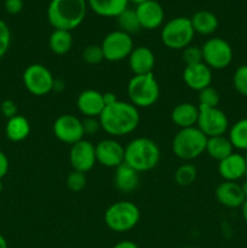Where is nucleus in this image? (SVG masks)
Segmentation results:
<instances>
[{
	"mask_svg": "<svg viewBox=\"0 0 247 248\" xmlns=\"http://www.w3.org/2000/svg\"><path fill=\"white\" fill-rule=\"evenodd\" d=\"M190 21L195 34L198 33L200 35H211L217 31L218 24H219L217 16L207 10L196 11L191 16Z\"/></svg>",
	"mask_w": 247,
	"mask_h": 248,
	"instance_id": "obj_24",
	"label": "nucleus"
},
{
	"mask_svg": "<svg viewBox=\"0 0 247 248\" xmlns=\"http://www.w3.org/2000/svg\"><path fill=\"white\" fill-rule=\"evenodd\" d=\"M196 127L207 138L224 136L229 131V119L227 114L217 108L199 107V119Z\"/></svg>",
	"mask_w": 247,
	"mask_h": 248,
	"instance_id": "obj_11",
	"label": "nucleus"
},
{
	"mask_svg": "<svg viewBox=\"0 0 247 248\" xmlns=\"http://www.w3.org/2000/svg\"><path fill=\"white\" fill-rule=\"evenodd\" d=\"M9 167H10V162H9V157L6 156L4 152L0 150V181L4 178L5 176L9 172Z\"/></svg>",
	"mask_w": 247,
	"mask_h": 248,
	"instance_id": "obj_40",
	"label": "nucleus"
},
{
	"mask_svg": "<svg viewBox=\"0 0 247 248\" xmlns=\"http://www.w3.org/2000/svg\"><path fill=\"white\" fill-rule=\"evenodd\" d=\"M22 81L29 93L36 97H43L52 92L55 78L46 65L33 63L24 69Z\"/></svg>",
	"mask_w": 247,
	"mask_h": 248,
	"instance_id": "obj_8",
	"label": "nucleus"
},
{
	"mask_svg": "<svg viewBox=\"0 0 247 248\" xmlns=\"http://www.w3.org/2000/svg\"><path fill=\"white\" fill-rule=\"evenodd\" d=\"M201 51L202 62L212 70L225 69L234 58L232 45L223 38H210L201 46Z\"/></svg>",
	"mask_w": 247,
	"mask_h": 248,
	"instance_id": "obj_9",
	"label": "nucleus"
},
{
	"mask_svg": "<svg viewBox=\"0 0 247 248\" xmlns=\"http://www.w3.org/2000/svg\"><path fill=\"white\" fill-rule=\"evenodd\" d=\"M69 162L74 171L82 173L91 171L97 164L93 143L87 140H81L73 144L69 152Z\"/></svg>",
	"mask_w": 247,
	"mask_h": 248,
	"instance_id": "obj_14",
	"label": "nucleus"
},
{
	"mask_svg": "<svg viewBox=\"0 0 247 248\" xmlns=\"http://www.w3.org/2000/svg\"><path fill=\"white\" fill-rule=\"evenodd\" d=\"M1 191H2V183L1 181H0V194H1Z\"/></svg>",
	"mask_w": 247,
	"mask_h": 248,
	"instance_id": "obj_48",
	"label": "nucleus"
},
{
	"mask_svg": "<svg viewBox=\"0 0 247 248\" xmlns=\"http://www.w3.org/2000/svg\"><path fill=\"white\" fill-rule=\"evenodd\" d=\"M11 45V31L2 19H0V58L4 57Z\"/></svg>",
	"mask_w": 247,
	"mask_h": 248,
	"instance_id": "obj_36",
	"label": "nucleus"
},
{
	"mask_svg": "<svg viewBox=\"0 0 247 248\" xmlns=\"http://www.w3.org/2000/svg\"><path fill=\"white\" fill-rule=\"evenodd\" d=\"M70 248H73V247H70Z\"/></svg>",
	"mask_w": 247,
	"mask_h": 248,
	"instance_id": "obj_50",
	"label": "nucleus"
},
{
	"mask_svg": "<svg viewBox=\"0 0 247 248\" xmlns=\"http://www.w3.org/2000/svg\"><path fill=\"white\" fill-rule=\"evenodd\" d=\"M0 248H9L6 239H5L1 234H0Z\"/></svg>",
	"mask_w": 247,
	"mask_h": 248,
	"instance_id": "obj_45",
	"label": "nucleus"
},
{
	"mask_svg": "<svg viewBox=\"0 0 247 248\" xmlns=\"http://www.w3.org/2000/svg\"><path fill=\"white\" fill-rule=\"evenodd\" d=\"M128 0H87V5L96 15L107 18H116L128 9Z\"/></svg>",
	"mask_w": 247,
	"mask_h": 248,
	"instance_id": "obj_23",
	"label": "nucleus"
},
{
	"mask_svg": "<svg viewBox=\"0 0 247 248\" xmlns=\"http://www.w3.org/2000/svg\"><path fill=\"white\" fill-rule=\"evenodd\" d=\"M101 128L110 137H124L137 130L140 123L138 108L130 102L118 101L104 107L99 115Z\"/></svg>",
	"mask_w": 247,
	"mask_h": 248,
	"instance_id": "obj_1",
	"label": "nucleus"
},
{
	"mask_svg": "<svg viewBox=\"0 0 247 248\" xmlns=\"http://www.w3.org/2000/svg\"><path fill=\"white\" fill-rule=\"evenodd\" d=\"M198 101L199 107H203V108H217L220 103V94L215 87L208 86L206 89L199 91Z\"/></svg>",
	"mask_w": 247,
	"mask_h": 248,
	"instance_id": "obj_31",
	"label": "nucleus"
},
{
	"mask_svg": "<svg viewBox=\"0 0 247 248\" xmlns=\"http://www.w3.org/2000/svg\"><path fill=\"white\" fill-rule=\"evenodd\" d=\"M139 21L140 28L145 31H154L164 23L165 11L162 5L156 0H145L135 9Z\"/></svg>",
	"mask_w": 247,
	"mask_h": 248,
	"instance_id": "obj_15",
	"label": "nucleus"
},
{
	"mask_svg": "<svg viewBox=\"0 0 247 248\" xmlns=\"http://www.w3.org/2000/svg\"><path fill=\"white\" fill-rule=\"evenodd\" d=\"M198 178V170L193 164H182L174 172V181L181 186H189Z\"/></svg>",
	"mask_w": 247,
	"mask_h": 248,
	"instance_id": "obj_30",
	"label": "nucleus"
},
{
	"mask_svg": "<svg viewBox=\"0 0 247 248\" xmlns=\"http://www.w3.org/2000/svg\"><path fill=\"white\" fill-rule=\"evenodd\" d=\"M218 173L223 181L239 182L247 176V162L245 155L232 153L218 162Z\"/></svg>",
	"mask_w": 247,
	"mask_h": 248,
	"instance_id": "obj_17",
	"label": "nucleus"
},
{
	"mask_svg": "<svg viewBox=\"0 0 247 248\" xmlns=\"http://www.w3.org/2000/svg\"><path fill=\"white\" fill-rule=\"evenodd\" d=\"M77 107L85 118H99L106 107L103 93L93 89L84 90L77 96Z\"/></svg>",
	"mask_w": 247,
	"mask_h": 248,
	"instance_id": "obj_18",
	"label": "nucleus"
},
{
	"mask_svg": "<svg viewBox=\"0 0 247 248\" xmlns=\"http://www.w3.org/2000/svg\"><path fill=\"white\" fill-rule=\"evenodd\" d=\"M183 81L193 91H201L212 84V69L203 62L193 65H185L183 69Z\"/></svg>",
	"mask_w": 247,
	"mask_h": 248,
	"instance_id": "obj_16",
	"label": "nucleus"
},
{
	"mask_svg": "<svg viewBox=\"0 0 247 248\" xmlns=\"http://www.w3.org/2000/svg\"><path fill=\"white\" fill-rule=\"evenodd\" d=\"M104 60L108 62H120L127 60L135 48L132 35L120 31H113L104 36L101 44Z\"/></svg>",
	"mask_w": 247,
	"mask_h": 248,
	"instance_id": "obj_10",
	"label": "nucleus"
},
{
	"mask_svg": "<svg viewBox=\"0 0 247 248\" xmlns=\"http://www.w3.org/2000/svg\"><path fill=\"white\" fill-rule=\"evenodd\" d=\"M128 1H132V2H135V4H140V2H143V1H145V0H128Z\"/></svg>",
	"mask_w": 247,
	"mask_h": 248,
	"instance_id": "obj_47",
	"label": "nucleus"
},
{
	"mask_svg": "<svg viewBox=\"0 0 247 248\" xmlns=\"http://www.w3.org/2000/svg\"><path fill=\"white\" fill-rule=\"evenodd\" d=\"M87 6V0H51L46 16L53 29L72 31L84 22Z\"/></svg>",
	"mask_w": 247,
	"mask_h": 248,
	"instance_id": "obj_2",
	"label": "nucleus"
},
{
	"mask_svg": "<svg viewBox=\"0 0 247 248\" xmlns=\"http://www.w3.org/2000/svg\"><path fill=\"white\" fill-rule=\"evenodd\" d=\"M161 152L156 142L148 137H137L125 147V164L138 173L152 171L159 165Z\"/></svg>",
	"mask_w": 247,
	"mask_h": 248,
	"instance_id": "obj_3",
	"label": "nucleus"
},
{
	"mask_svg": "<svg viewBox=\"0 0 247 248\" xmlns=\"http://www.w3.org/2000/svg\"><path fill=\"white\" fill-rule=\"evenodd\" d=\"M86 173L74 171V170L68 174L67 179H65V184H67L68 189L70 191H73V193H79V191H81L86 186Z\"/></svg>",
	"mask_w": 247,
	"mask_h": 248,
	"instance_id": "obj_34",
	"label": "nucleus"
},
{
	"mask_svg": "<svg viewBox=\"0 0 247 248\" xmlns=\"http://www.w3.org/2000/svg\"><path fill=\"white\" fill-rule=\"evenodd\" d=\"M127 96L130 103L136 108H149L160 97L159 82L154 74L133 75L127 84Z\"/></svg>",
	"mask_w": 247,
	"mask_h": 248,
	"instance_id": "obj_6",
	"label": "nucleus"
},
{
	"mask_svg": "<svg viewBox=\"0 0 247 248\" xmlns=\"http://www.w3.org/2000/svg\"><path fill=\"white\" fill-rule=\"evenodd\" d=\"M241 188H242V191H244V194H245V198L247 199V178H245V181L241 183Z\"/></svg>",
	"mask_w": 247,
	"mask_h": 248,
	"instance_id": "obj_46",
	"label": "nucleus"
},
{
	"mask_svg": "<svg viewBox=\"0 0 247 248\" xmlns=\"http://www.w3.org/2000/svg\"><path fill=\"white\" fill-rule=\"evenodd\" d=\"M182 58L185 65L198 64L202 62V51L200 46L189 45L184 50H182Z\"/></svg>",
	"mask_w": 247,
	"mask_h": 248,
	"instance_id": "obj_35",
	"label": "nucleus"
},
{
	"mask_svg": "<svg viewBox=\"0 0 247 248\" xmlns=\"http://www.w3.org/2000/svg\"><path fill=\"white\" fill-rule=\"evenodd\" d=\"M113 183L116 190H119L120 193H133L139 186V173L124 162L123 165L115 169Z\"/></svg>",
	"mask_w": 247,
	"mask_h": 248,
	"instance_id": "obj_21",
	"label": "nucleus"
},
{
	"mask_svg": "<svg viewBox=\"0 0 247 248\" xmlns=\"http://www.w3.org/2000/svg\"><path fill=\"white\" fill-rule=\"evenodd\" d=\"M228 138L234 149L247 152V118L236 121L228 131Z\"/></svg>",
	"mask_w": 247,
	"mask_h": 248,
	"instance_id": "obj_28",
	"label": "nucleus"
},
{
	"mask_svg": "<svg viewBox=\"0 0 247 248\" xmlns=\"http://www.w3.org/2000/svg\"><path fill=\"white\" fill-rule=\"evenodd\" d=\"M199 119V106L190 102H182L174 106L171 111V120L177 127L188 128L194 127L198 124Z\"/></svg>",
	"mask_w": 247,
	"mask_h": 248,
	"instance_id": "obj_22",
	"label": "nucleus"
},
{
	"mask_svg": "<svg viewBox=\"0 0 247 248\" xmlns=\"http://www.w3.org/2000/svg\"><path fill=\"white\" fill-rule=\"evenodd\" d=\"M205 153L211 159L219 162L234 153V147H232L228 137H225V136H217V137L207 138Z\"/></svg>",
	"mask_w": 247,
	"mask_h": 248,
	"instance_id": "obj_26",
	"label": "nucleus"
},
{
	"mask_svg": "<svg viewBox=\"0 0 247 248\" xmlns=\"http://www.w3.org/2000/svg\"><path fill=\"white\" fill-rule=\"evenodd\" d=\"M0 110H1L2 115L7 119H11L14 116L18 115V107L11 99H5L1 104H0Z\"/></svg>",
	"mask_w": 247,
	"mask_h": 248,
	"instance_id": "obj_38",
	"label": "nucleus"
},
{
	"mask_svg": "<svg viewBox=\"0 0 247 248\" xmlns=\"http://www.w3.org/2000/svg\"><path fill=\"white\" fill-rule=\"evenodd\" d=\"M207 137L196 126L181 128L172 140V152L183 161H191L206 152Z\"/></svg>",
	"mask_w": 247,
	"mask_h": 248,
	"instance_id": "obj_5",
	"label": "nucleus"
},
{
	"mask_svg": "<svg viewBox=\"0 0 247 248\" xmlns=\"http://www.w3.org/2000/svg\"><path fill=\"white\" fill-rule=\"evenodd\" d=\"M232 86L237 93L247 97V64L236 68L232 75Z\"/></svg>",
	"mask_w": 247,
	"mask_h": 248,
	"instance_id": "obj_32",
	"label": "nucleus"
},
{
	"mask_svg": "<svg viewBox=\"0 0 247 248\" xmlns=\"http://www.w3.org/2000/svg\"><path fill=\"white\" fill-rule=\"evenodd\" d=\"M48 46H50V50L55 55H67L73 47L72 31L53 29L50 38H48Z\"/></svg>",
	"mask_w": 247,
	"mask_h": 248,
	"instance_id": "obj_27",
	"label": "nucleus"
},
{
	"mask_svg": "<svg viewBox=\"0 0 247 248\" xmlns=\"http://www.w3.org/2000/svg\"><path fill=\"white\" fill-rule=\"evenodd\" d=\"M103 219L109 230L123 234L137 227L140 219V211L138 206L131 201L120 200L107 208Z\"/></svg>",
	"mask_w": 247,
	"mask_h": 248,
	"instance_id": "obj_4",
	"label": "nucleus"
},
{
	"mask_svg": "<svg viewBox=\"0 0 247 248\" xmlns=\"http://www.w3.org/2000/svg\"><path fill=\"white\" fill-rule=\"evenodd\" d=\"M29 133H31V124L23 115H16L11 119H7L5 126V135L7 140L16 143L22 142L28 137Z\"/></svg>",
	"mask_w": 247,
	"mask_h": 248,
	"instance_id": "obj_25",
	"label": "nucleus"
},
{
	"mask_svg": "<svg viewBox=\"0 0 247 248\" xmlns=\"http://www.w3.org/2000/svg\"><path fill=\"white\" fill-rule=\"evenodd\" d=\"M127 62L133 75L152 74L155 67V55L148 46H137L130 53Z\"/></svg>",
	"mask_w": 247,
	"mask_h": 248,
	"instance_id": "obj_20",
	"label": "nucleus"
},
{
	"mask_svg": "<svg viewBox=\"0 0 247 248\" xmlns=\"http://www.w3.org/2000/svg\"><path fill=\"white\" fill-rule=\"evenodd\" d=\"M5 10L10 15H17L23 10V0H5L4 2Z\"/></svg>",
	"mask_w": 247,
	"mask_h": 248,
	"instance_id": "obj_39",
	"label": "nucleus"
},
{
	"mask_svg": "<svg viewBox=\"0 0 247 248\" xmlns=\"http://www.w3.org/2000/svg\"><path fill=\"white\" fill-rule=\"evenodd\" d=\"M82 61L89 65H97L104 61L103 51L101 45H89L82 50Z\"/></svg>",
	"mask_w": 247,
	"mask_h": 248,
	"instance_id": "obj_33",
	"label": "nucleus"
},
{
	"mask_svg": "<svg viewBox=\"0 0 247 248\" xmlns=\"http://www.w3.org/2000/svg\"><path fill=\"white\" fill-rule=\"evenodd\" d=\"M215 195L218 202L227 208L241 207L246 200L241 184L237 182L223 181L216 188Z\"/></svg>",
	"mask_w": 247,
	"mask_h": 248,
	"instance_id": "obj_19",
	"label": "nucleus"
},
{
	"mask_svg": "<svg viewBox=\"0 0 247 248\" xmlns=\"http://www.w3.org/2000/svg\"><path fill=\"white\" fill-rule=\"evenodd\" d=\"M241 213H242V218H244L245 222L247 223V199L245 200L244 205L241 206Z\"/></svg>",
	"mask_w": 247,
	"mask_h": 248,
	"instance_id": "obj_44",
	"label": "nucleus"
},
{
	"mask_svg": "<svg viewBox=\"0 0 247 248\" xmlns=\"http://www.w3.org/2000/svg\"><path fill=\"white\" fill-rule=\"evenodd\" d=\"M194 36L195 31L189 17H174L166 22L161 29V41L170 50H184L191 45Z\"/></svg>",
	"mask_w": 247,
	"mask_h": 248,
	"instance_id": "obj_7",
	"label": "nucleus"
},
{
	"mask_svg": "<svg viewBox=\"0 0 247 248\" xmlns=\"http://www.w3.org/2000/svg\"><path fill=\"white\" fill-rule=\"evenodd\" d=\"M81 121L85 136H92L98 132L99 130H102L98 118H85Z\"/></svg>",
	"mask_w": 247,
	"mask_h": 248,
	"instance_id": "obj_37",
	"label": "nucleus"
},
{
	"mask_svg": "<svg viewBox=\"0 0 247 248\" xmlns=\"http://www.w3.org/2000/svg\"><path fill=\"white\" fill-rule=\"evenodd\" d=\"M64 89H65L64 82H63L62 80H60V79H55V84H53V90H52V91L62 92Z\"/></svg>",
	"mask_w": 247,
	"mask_h": 248,
	"instance_id": "obj_43",
	"label": "nucleus"
},
{
	"mask_svg": "<svg viewBox=\"0 0 247 248\" xmlns=\"http://www.w3.org/2000/svg\"><path fill=\"white\" fill-rule=\"evenodd\" d=\"M103 101H104V104L106 106H110V104L115 103V102H118V97H116V94L114 93V92H104L103 93Z\"/></svg>",
	"mask_w": 247,
	"mask_h": 248,
	"instance_id": "obj_41",
	"label": "nucleus"
},
{
	"mask_svg": "<svg viewBox=\"0 0 247 248\" xmlns=\"http://www.w3.org/2000/svg\"><path fill=\"white\" fill-rule=\"evenodd\" d=\"M113 248H139L137 244H135L133 241H130V240H124V241L118 242L113 246Z\"/></svg>",
	"mask_w": 247,
	"mask_h": 248,
	"instance_id": "obj_42",
	"label": "nucleus"
},
{
	"mask_svg": "<svg viewBox=\"0 0 247 248\" xmlns=\"http://www.w3.org/2000/svg\"><path fill=\"white\" fill-rule=\"evenodd\" d=\"M55 137L64 144H75L84 140L82 121L73 114H62L55 120L52 125Z\"/></svg>",
	"mask_w": 247,
	"mask_h": 248,
	"instance_id": "obj_12",
	"label": "nucleus"
},
{
	"mask_svg": "<svg viewBox=\"0 0 247 248\" xmlns=\"http://www.w3.org/2000/svg\"><path fill=\"white\" fill-rule=\"evenodd\" d=\"M97 164L116 169L125 161V147L114 138H104L94 145Z\"/></svg>",
	"mask_w": 247,
	"mask_h": 248,
	"instance_id": "obj_13",
	"label": "nucleus"
},
{
	"mask_svg": "<svg viewBox=\"0 0 247 248\" xmlns=\"http://www.w3.org/2000/svg\"><path fill=\"white\" fill-rule=\"evenodd\" d=\"M245 157H246V162H247V152H246V154H245Z\"/></svg>",
	"mask_w": 247,
	"mask_h": 248,
	"instance_id": "obj_49",
	"label": "nucleus"
},
{
	"mask_svg": "<svg viewBox=\"0 0 247 248\" xmlns=\"http://www.w3.org/2000/svg\"><path fill=\"white\" fill-rule=\"evenodd\" d=\"M116 21H118V26L119 29L125 33L132 34L138 33L140 31V24L139 21H138V17L136 15L135 10L131 9H126L125 11L121 12L118 17H116Z\"/></svg>",
	"mask_w": 247,
	"mask_h": 248,
	"instance_id": "obj_29",
	"label": "nucleus"
}]
</instances>
